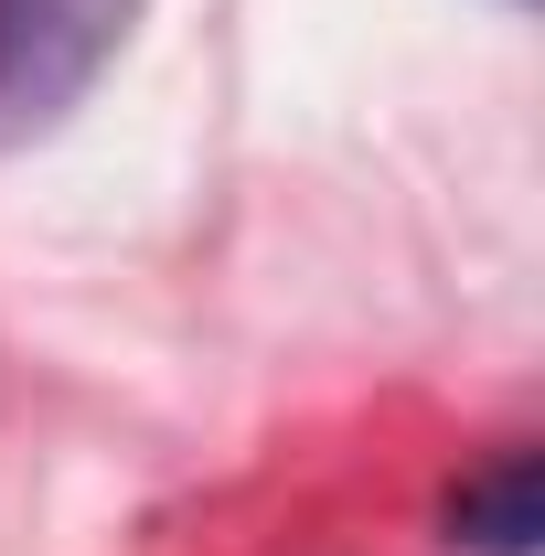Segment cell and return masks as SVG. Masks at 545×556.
<instances>
[{"instance_id": "6da1fadb", "label": "cell", "mask_w": 545, "mask_h": 556, "mask_svg": "<svg viewBox=\"0 0 545 556\" xmlns=\"http://www.w3.org/2000/svg\"><path fill=\"white\" fill-rule=\"evenodd\" d=\"M139 0H0V139L54 129L118 65Z\"/></svg>"}, {"instance_id": "7a4b0ae2", "label": "cell", "mask_w": 545, "mask_h": 556, "mask_svg": "<svg viewBox=\"0 0 545 556\" xmlns=\"http://www.w3.org/2000/svg\"><path fill=\"white\" fill-rule=\"evenodd\" d=\"M449 546L460 556H535L545 535V460L535 450H503L492 471H471V482L449 492Z\"/></svg>"}]
</instances>
